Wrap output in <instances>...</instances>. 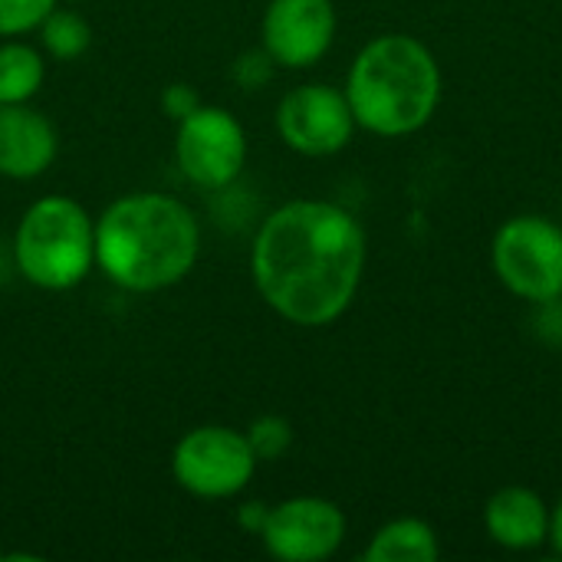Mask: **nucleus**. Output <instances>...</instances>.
Instances as JSON below:
<instances>
[{
  "label": "nucleus",
  "mask_w": 562,
  "mask_h": 562,
  "mask_svg": "<svg viewBox=\"0 0 562 562\" xmlns=\"http://www.w3.org/2000/svg\"><path fill=\"white\" fill-rule=\"evenodd\" d=\"M43 86V59L26 43L0 46V105L26 102Z\"/></svg>",
  "instance_id": "obj_14"
},
{
  "label": "nucleus",
  "mask_w": 562,
  "mask_h": 562,
  "mask_svg": "<svg viewBox=\"0 0 562 562\" xmlns=\"http://www.w3.org/2000/svg\"><path fill=\"white\" fill-rule=\"evenodd\" d=\"M438 557V533L418 517H398L385 524L366 547V562H435Z\"/></svg>",
  "instance_id": "obj_13"
},
{
  "label": "nucleus",
  "mask_w": 562,
  "mask_h": 562,
  "mask_svg": "<svg viewBox=\"0 0 562 562\" xmlns=\"http://www.w3.org/2000/svg\"><path fill=\"white\" fill-rule=\"evenodd\" d=\"M161 105H165V112L168 115H175L178 122L184 119V115H191L198 105H201V99H198V92L191 89V86H171V89H165V99H161Z\"/></svg>",
  "instance_id": "obj_19"
},
{
  "label": "nucleus",
  "mask_w": 562,
  "mask_h": 562,
  "mask_svg": "<svg viewBox=\"0 0 562 562\" xmlns=\"http://www.w3.org/2000/svg\"><path fill=\"white\" fill-rule=\"evenodd\" d=\"M13 257L30 283L69 290L86 280L95 260V224L72 198H43L20 217Z\"/></svg>",
  "instance_id": "obj_4"
},
{
  "label": "nucleus",
  "mask_w": 562,
  "mask_h": 562,
  "mask_svg": "<svg viewBox=\"0 0 562 562\" xmlns=\"http://www.w3.org/2000/svg\"><path fill=\"white\" fill-rule=\"evenodd\" d=\"M181 175L198 188L231 184L247 158V138L240 122L217 105H198L178 122L175 142Z\"/></svg>",
  "instance_id": "obj_7"
},
{
  "label": "nucleus",
  "mask_w": 562,
  "mask_h": 562,
  "mask_svg": "<svg viewBox=\"0 0 562 562\" xmlns=\"http://www.w3.org/2000/svg\"><path fill=\"white\" fill-rule=\"evenodd\" d=\"M533 310H537V316H533L537 336L550 346H562V296L550 300V303H537Z\"/></svg>",
  "instance_id": "obj_18"
},
{
  "label": "nucleus",
  "mask_w": 562,
  "mask_h": 562,
  "mask_svg": "<svg viewBox=\"0 0 562 562\" xmlns=\"http://www.w3.org/2000/svg\"><path fill=\"white\" fill-rule=\"evenodd\" d=\"M277 132L293 151L310 158H326L352 142L356 115L349 109L346 92L326 82H306L280 99Z\"/></svg>",
  "instance_id": "obj_8"
},
{
  "label": "nucleus",
  "mask_w": 562,
  "mask_h": 562,
  "mask_svg": "<svg viewBox=\"0 0 562 562\" xmlns=\"http://www.w3.org/2000/svg\"><path fill=\"white\" fill-rule=\"evenodd\" d=\"M40 33H43V46L56 59H72V56L86 53L89 49V40H92V30H89V23L79 13L56 10V7L40 23Z\"/></svg>",
  "instance_id": "obj_15"
},
{
  "label": "nucleus",
  "mask_w": 562,
  "mask_h": 562,
  "mask_svg": "<svg viewBox=\"0 0 562 562\" xmlns=\"http://www.w3.org/2000/svg\"><path fill=\"white\" fill-rule=\"evenodd\" d=\"M171 471L188 494L224 501L250 484L257 471V454L247 435L221 425H204L178 441L171 454Z\"/></svg>",
  "instance_id": "obj_6"
},
{
  "label": "nucleus",
  "mask_w": 562,
  "mask_h": 562,
  "mask_svg": "<svg viewBox=\"0 0 562 562\" xmlns=\"http://www.w3.org/2000/svg\"><path fill=\"white\" fill-rule=\"evenodd\" d=\"M547 543L557 550V557H562V497L560 504L550 510V537H547Z\"/></svg>",
  "instance_id": "obj_21"
},
{
  "label": "nucleus",
  "mask_w": 562,
  "mask_h": 562,
  "mask_svg": "<svg viewBox=\"0 0 562 562\" xmlns=\"http://www.w3.org/2000/svg\"><path fill=\"white\" fill-rule=\"evenodd\" d=\"M247 441L257 454V461H277L290 451L293 445V428L286 418H277V415H263L257 418L250 428H247Z\"/></svg>",
  "instance_id": "obj_16"
},
{
  "label": "nucleus",
  "mask_w": 562,
  "mask_h": 562,
  "mask_svg": "<svg viewBox=\"0 0 562 562\" xmlns=\"http://www.w3.org/2000/svg\"><path fill=\"white\" fill-rule=\"evenodd\" d=\"M336 40L333 0H270L263 13V49L277 66L306 69Z\"/></svg>",
  "instance_id": "obj_10"
},
{
  "label": "nucleus",
  "mask_w": 562,
  "mask_h": 562,
  "mask_svg": "<svg viewBox=\"0 0 562 562\" xmlns=\"http://www.w3.org/2000/svg\"><path fill=\"white\" fill-rule=\"evenodd\" d=\"M497 280L530 306L562 296V227L543 214L504 221L491 244Z\"/></svg>",
  "instance_id": "obj_5"
},
{
  "label": "nucleus",
  "mask_w": 562,
  "mask_h": 562,
  "mask_svg": "<svg viewBox=\"0 0 562 562\" xmlns=\"http://www.w3.org/2000/svg\"><path fill=\"white\" fill-rule=\"evenodd\" d=\"M366 231L339 204L290 201L254 237L250 273L263 303L296 326H329L356 300Z\"/></svg>",
  "instance_id": "obj_1"
},
{
  "label": "nucleus",
  "mask_w": 562,
  "mask_h": 562,
  "mask_svg": "<svg viewBox=\"0 0 562 562\" xmlns=\"http://www.w3.org/2000/svg\"><path fill=\"white\" fill-rule=\"evenodd\" d=\"M56 158L53 125L26 109V102L0 105V175L7 178H36Z\"/></svg>",
  "instance_id": "obj_12"
},
{
  "label": "nucleus",
  "mask_w": 562,
  "mask_h": 562,
  "mask_svg": "<svg viewBox=\"0 0 562 562\" xmlns=\"http://www.w3.org/2000/svg\"><path fill=\"white\" fill-rule=\"evenodd\" d=\"M263 547L283 562L329 560L346 540V517L333 501L293 497L267 514Z\"/></svg>",
  "instance_id": "obj_9"
},
{
  "label": "nucleus",
  "mask_w": 562,
  "mask_h": 562,
  "mask_svg": "<svg viewBox=\"0 0 562 562\" xmlns=\"http://www.w3.org/2000/svg\"><path fill=\"white\" fill-rule=\"evenodd\" d=\"M342 92L359 128L402 138L435 119L441 105V66L418 36L385 33L362 46Z\"/></svg>",
  "instance_id": "obj_3"
},
{
  "label": "nucleus",
  "mask_w": 562,
  "mask_h": 562,
  "mask_svg": "<svg viewBox=\"0 0 562 562\" xmlns=\"http://www.w3.org/2000/svg\"><path fill=\"white\" fill-rule=\"evenodd\" d=\"M56 0H0V36H16L40 26Z\"/></svg>",
  "instance_id": "obj_17"
},
{
  "label": "nucleus",
  "mask_w": 562,
  "mask_h": 562,
  "mask_svg": "<svg viewBox=\"0 0 562 562\" xmlns=\"http://www.w3.org/2000/svg\"><path fill=\"white\" fill-rule=\"evenodd\" d=\"M484 527L497 547L510 553H530L550 537V507L537 491L507 484L491 494L484 507Z\"/></svg>",
  "instance_id": "obj_11"
},
{
  "label": "nucleus",
  "mask_w": 562,
  "mask_h": 562,
  "mask_svg": "<svg viewBox=\"0 0 562 562\" xmlns=\"http://www.w3.org/2000/svg\"><path fill=\"white\" fill-rule=\"evenodd\" d=\"M198 247L201 231L191 207L168 194L119 198L95 224L99 267L132 293H155L184 280Z\"/></svg>",
  "instance_id": "obj_2"
},
{
  "label": "nucleus",
  "mask_w": 562,
  "mask_h": 562,
  "mask_svg": "<svg viewBox=\"0 0 562 562\" xmlns=\"http://www.w3.org/2000/svg\"><path fill=\"white\" fill-rule=\"evenodd\" d=\"M267 507L263 504H247L240 507V527L250 530V533H263V524H267Z\"/></svg>",
  "instance_id": "obj_20"
}]
</instances>
